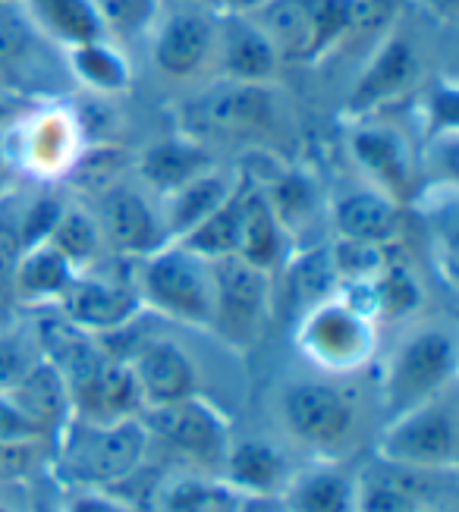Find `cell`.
Instances as JSON below:
<instances>
[{
	"mask_svg": "<svg viewBox=\"0 0 459 512\" xmlns=\"http://www.w3.org/2000/svg\"><path fill=\"white\" fill-rule=\"evenodd\" d=\"M422 4H425V10H428L431 16H437V19L450 22V19H456V7H459V0H422Z\"/></svg>",
	"mask_w": 459,
	"mask_h": 512,
	"instance_id": "cell-47",
	"label": "cell"
},
{
	"mask_svg": "<svg viewBox=\"0 0 459 512\" xmlns=\"http://www.w3.org/2000/svg\"><path fill=\"white\" fill-rule=\"evenodd\" d=\"M142 425L151 440L164 443L167 450L180 453L195 465L221 469L230 447V421L227 415L208 403L205 396H186L180 403H167L155 409H142Z\"/></svg>",
	"mask_w": 459,
	"mask_h": 512,
	"instance_id": "cell-11",
	"label": "cell"
},
{
	"mask_svg": "<svg viewBox=\"0 0 459 512\" xmlns=\"http://www.w3.org/2000/svg\"><path fill=\"white\" fill-rule=\"evenodd\" d=\"M211 267V324L230 349L249 352L261 343L271 321V274L243 258L208 261Z\"/></svg>",
	"mask_w": 459,
	"mask_h": 512,
	"instance_id": "cell-5",
	"label": "cell"
},
{
	"mask_svg": "<svg viewBox=\"0 0 459 512\" xmlns=\"http://www.w3.org/2000/svg\"><path fill=\"white\" fill-rule=\"evenodd\" d=\"M214 63L230 82L271 85L280 73V57L268 35L252 16H217V51Z\"/></svg>",
	"mask_w": 459,
	"mask_h": 512,
	"instance_id": "cell-17",
	"label": "cell"
},
{
	"mask_svg": "<svg viewBox=\"0 0 459 512\" xmlns=\"http://www.w3.org/2000/svg\"><path fill=\"white\" fill-rule=\"evenodd\" d=\"M236 512H287V509L274 497V500H243Z\"/></svg>",
	"mask_w": 459,
	"mask_h": 512,
	"instance_id": "cell-48",
	"label": "cell"
},
{
	"mask_svg": "<svg viewBox=\"0 0 459 512\" xmlns=\"http://www.w3.org/2000/svg\"><path fill=\"white\" fill-rule=\"evenodd\" d=\"M296 346L327 374H353L371 362L378 333L368 315L331 296L299 315Z\"/></svg>",
	"mask_w": 459,
	"mask_h": 512,
	"instance_id": "cell-6",
	"label": "cell"
},
{
	"mask_svg": "<svg viewBox=\"0 0 459 512\" xmlns=\"http://www.w3.org/2000/svg\"><path fill=\"white\" fill-rule=\"evenodd\" d=\"M136 289L145 308L186 327L211 324V267L189 255L177 242H167L158 252L142 258Z\"/></svg>",
	"mask_w": 459,
	"mask_h": 512,
	"instance_id": "cell-4",
	"label": "cell"
},
{
	"mask_svg": "<svg viewBox=\"0 0 459 512\" xmlns=\"http://www.w3.org/2000/svg\"><path fill=\"white\" fill-rule=\"evenodd\" d=\"M375 456L415 465V469H456L459 421L450 390L422 406L393 415L381 431Z\"/></svg>",
	"mask_w": 459,
	"mask_h": 512,
	"instance_id": "cell-9",
	"label": "cell"
},
{
	"mask_svg": "<svg viewBox=\"0 0 459 512\" xmlns=\"http://www.w3.org/2000/svg\"><path fill=\"white\" fill-rule=\"evenodd\" d=\"M7 396L51 443L73 418V396L67 387V377L45 359H38V365Z\"/></svg>",
	"mask_w": 459,
	"mask_h": 512,
	"instance_id": "cell-23",
	"label": "cell"
},
{
	"mask_svg": "<svg viewBox=\"0 0 459 512\" xmlns=\"http://www.w3.org/2000/svg\"><path fill=\"white\" fill-rule=\"evenodd\" d=\"M217 51V16L180 7L155 22V41H151V63L164 79L189 82L202 76L214 63Z\"/></svg>",
	"mask_w": 459,
	"mask_h": 512,
	"instance_id": "cell-12",
	"label": "cell"
},
{
	"mask_svg": "<svg viewBox=\"0 0 459 512\" xmlns=\"http://www.w3.org/2000/svg\"><path fill=\"white\" fill-rule=\"evenodd\" d=\"M38 29L19 0H0V79L23 73L38 54Z\"/></svg>",
	"mask_w": 459,
	"mask_h": 512,
	"instance_id": "cell-36",
	"label": "cell"
},
{
	"mask_svg": "<svg viewBox=\"0 0 459 512\" xmlns=\"http://www.w3.org/2000/svg\"><path fill=\"white\" fill-rule=\"evenodd\" d=\"M290 462L268 440H230L221 481L239 500H274L290 481Z\"/></svg>",
	"mask_w": 459,
	"mask_h": 512,
	"instance_id": "cell-18",
	"label": "cell"
},
{
	"mask_svg": "<svg viewBox=\"0 0 459 512\" xmlns=\"http://www.w3.org/2000/svg\"><path fill=\"white\" fill-rule=\"evenodd\" d=\"M280 418L296 443L318 456H334L356 434L359 406L353 393L327 381H296L280 393Z\"/></svg>",
	"mask_w": 459,
	"mask_h": 512,
	"instance_id": "cell-8",
	"label": "cell"
},
{
	"mask_svg": "<svg viewBox=\"0 0 459 512\" xmlns=\"http://www.w3.org/2000/svg\"><path fill=\"white\" fill-rule=\"evenodd\" d=\"M38 359H41V352H38L32 330L0 333V393H10L38 365Z\"/></svg>",
	"mask_w": 459,
	"mask_h": 512,
	"instance_id": "cell-41",
	"label": "cell"
},
{
	"mask_svg": "<svg viewBox=\"0 0 459 512\" xmlns=\"http://www.w3.org/2000/svg\"><path fill=\"white\" fill-rule=\"evenodd\" d=\"M0 512H10V509H4V506H0Z\"/></svg>",
	"mask_w": 459,
	"mask_h": 512,
	"instance_id": "cell-51",
	"label": "cell"
},
{
	"mask_svg": "<svg viewBox=\"0 0 459 512\" xmlns=\"http://www.w3.org/2000/svg\"><path fill=\"white\" fill-rule=\"evenodd\" d=\"M148 447L151 437L139 415L120 421L70 418V425L54 437V462L73 487L114 491L142 469Z\"/></svg>",
	"mask_w": 459,
	"mask_h": 512,
	"instance_id": "cell-1",
	"label": "cell"
},
{
	"mask_svg": "<svg viewBox=\"0 0 459 512\" xmlns=\"http://www.w3.org/2000/svg\"><path fill=\"white\" fill-rule=\"evenodd\" d=\"M133 381L142 396V409L180 403L199 393V371L195 362L173 340H142L126 359Z\"/></svg>",
	"mask_w": 459,
	"mask_h": 512,
	"instance_id": "cell-16",
	"label": "cell"
},
{
	"mask_svg": "<svg viewBox=\"0 0 459 512\" xmlns=\"http://www.w3.org/2000/svg\"><path fill=\"white\" fill-rule=\"evenodd\" d=\"M287 512H356V472L340 462H318L293 472L277 497Z\"/></svg>",
	"mask_w": 459,
	"mask_h": 512,
	"instance_id": "cell-22",
	"label": "cell"
},
{
	"mask_svg": "<svg viewBox=\"0 0 459 512\" xmlns=\"http://www.w3.org/2000/svg\"><path fill=\"white\" fill-rule=\"evenodd\" d=\"M67 63L76 82L95 95H120L133 82L129 63L111 44V38H95L76 44V48H67Z\"/></svg>",
	"mask_w": 459,
	"mask_h": 512,
	"instance_id": "cell-29",
	"label": "cell"
},
{
	"mask_svg": "<svg viewBox=\"0 0 459 512\" xmlns=\"http://www.w3.org/2000/svg\"><path fill=\"white\" fill-rule=\"evenodd\" d=\"M48 246L57 249L76 271H89V267H95L107 249L101 227H98V217H92L82 205H63L60 220L48 236Z\"/></svg>",
	"mask_w": 459,
	"mask_h": 512,
	"instance_id": "cell-32",
	"label": "cell"
},
{
	"mask_svg": "<svg viewBox=\"0 0 459 512\" xmlns=\"http://www.w3.org/2000/svg\"><path fill=\"white\" fill-rule=\"evenodd\" d=\"M63 512H136V506L104 487H73Z\"/></svg>",
	"mask_w": 459,
	"mask_h": 512,
	"instance_id": "cell-44",
	"label": "cell"
},
{
	"mask_svg": "<svg viewBox=\"0 0 459 512\" xmlns=\"http://www.w3.org/2000/svg\"><path fill=\"white\" fill-rule=\"evenodd\" d=\"M353 158L365 170V176L375 183L378 192L393 198L397 205L412 198V164L406 145L397 132L384 126H362L353 136Z\"/></svg>",
	"mask_w": 459,
	"mask_h": 512,
	"instance_id": "cell-19",
	"label": "cell"
},
{
	"mask_svg": "<svg viewBox=\"0 0 459 512\" xmlns=\"http://www.w3.org/2000/svg\"><path fill=\"white\" fill-rule=\"evenodd\" d=\"M76 123L70 114H41L35 123H29V136H26V161L38 173H67L73 158L79 154L76 148Z\"/></svg>",
	"mask_w": 459,
	"mask_h": 512,
	"instance_id": "cell-30",
	"label": "cell"
},
{
	"mask_svg": "<svg viewBox=\"0 0 459 512\" xmlns=\"http://www.w3.org/2000/svg\"><path fill=\"white\" fill-rule=\"evenodd\" d=\"M371 302H375V321H403L415 315L422 305V286L409 271V264L390 255L381 274L371 280Z\"/></svg>",
	"mask_w": 459,
	"mask_h": 512,
	"instance_id": "cell-34",
	"label": "cell"
},
{
	"mask_svg": "<svg viewBox=\"0 0 459 512\" xmlns=\"http://www.w3.org/2000/svg\"><path fill=\"white\" fill-rule=\"evenodd\" d=\"M19 4L29 13L38 35L57 41L63 51L104 38L92 0H19Z\"/></svg>",
	"mask_w": 459,
	"mask_h": 512,
	"instance_id": "cell-26",
	"label": "cell"
},
{
	"mask_svg": "<svg viewBox=\"0 0 459 512\" xmlns=\"http://www.w3.org/2000/svg\"><path fill=\"white\" fill-rule=\"evenodd\" d=\"M26 437L48 440L23 412L13 406V399L7 393H0V440H26Z\"/></svg>",
	"mask_w": 459,
	"mask_h": 512,
	"instance_id": "cell-45",
	"label": "cell"
},
{
	"mask_svg": "<svg viewBox=\"0 0 459 512\" xmlns=\"http://www.w3.org/2000/svg\"><path fill=\"white\" fill-rule=\"evenodd\" d=\"M431 512H456V509H431Z\"/></svg>",
	"mask_w": 459,
	"mask_h": 512,
	"instance_id": "cell-50",
	"label": "cell"
},
{
	"mask_svg": "<svg viewBox=\"0 0 459 512\" xmlns=\"http://www.w3.org/2000/svg\"><path fill=\"white\" fill-rule=\"evenodd\" d=\"M239 180H230L221 170H208L202 173L199 180L186 183L183 189L164 195V214H161V224L167 230V239H180L183 233H189L199 220H205L224 198L236 189Z\"/></svg>",
	"mask_w": 459,
	"mask_h": 512,
	"instance_id": "cell-27",
	"label": "cell"
},
{
	"mask_svg": "<svg viewBox=\"0 0 459 512\" xmlns=\"http://www.w3.org/2000/svg\"><path fill=\"white\" fill-rule=\"evenodd\" d=\"M459 368V349L453 330L441 324H428L412 330L393 349L381 381V406L393 418L406 409H415L428 399L453 390Z\"/></svg>",
	"mask_w": 459,
	"mask_h": 512,
	"instance_id": "cell-3",
	"label": "cell"
},
{
	"mask_svg": "<svg viewBox=\"0 0 459 512\" xmlns=\"http://www.w3.org/2000/svg\"><path fill=\"white\" fill-rule=\"evenodd\" d=\"M98 227L104 236V246L123 258H148L151 252H158L170 242L161 224V214L148 205L142 192L123 183L101 195Z\"/></svg>",
	"mask_w": 459,
	"mask_h": 512,
	"instance_id": "cell-15",
	"label": "cell"
},
{
	"mask_svg": "<svg viewBox=\"0 0 459 512\" xmlns=\"http://www.w3.org/2000/svg\"><path fill=\"white\" fill-rule=\"evenodd\" d=\"M419 73L422 63L412 38L400 32H387V38L378 44V51L371 54L365 70L359 73L353 92H349L346 110L353 117H365L381 107H390L419 82Z\"/></svg>",
	"mask_w": 459,
	"mask_h": 512,
	"instance_id": "cell-14",
	"label": "cell"
},
{
	"mask_svg": "<svg viewBox=\"0 0 459 512\" xmlns=\"http://www.w3.org/2000/svg\"><path fill=\"white\" fill-rule=\"evenodd\" d=\"M268 0H217L224 16H255Z\"/></svg>",
	"mask_w": 459,
	"mask_h": 512,
	"instance_id": "cell-46",
	"label": "cell"
},
{
	"mask_svg": "<svg viewBox=\"0 0 459 512\" xmlns=\"http://www.w3.org/2000/svg\"><path fill=\"white\" fill-rule=\"evenodd\" d=\"M280 63L315 66L353 38V0H268L255 16Z\"/></svg>",
	"mask_w": 459,
	"mask_h": 512,
	"instance_id": "cell-2",
	"label": "cell"
},
{
	"mask_svg": "<svg viewBox=\"0 0 459 512\" xmlns=\"http://www.w3.org/2000/svg\"><path fill=\"white\" fill-rule=\"evenodd\" d=\"M79 271L63 258L48 242L32 246L23 252L16 267V283H13V302L26 305H60L63 293L70 289L73 277Z\"/></svg>",
	"mask_w": 459,
	"mask_h": 512,
	"instance_id": "cell-25",
	"label": "cell"
},
{
	"mask_svg": "<svg viewBox=\"0 0 459 512\" xmlns=\"http://www.w3.org/2000/svg\"><path fill=\"white\" fill-rule=\"evenodd\" d=\"M456 509V469L368 459L356 472V512H431Z\"/></svg>",
	"mask_w": 459,
	"mask_h": 512,
	"instance_id": "cell-7",
	"label": "cell"
},
{
	"mask_svg": "<svg viewBox=\"0 0 459 512\" xmlns=\"http://www.w3.org/2000/svg\"><path fill=\"white\" fill-rule=\"evenodd\" d=\"M133 167L145 186H151L158 195H170L214 170V158L205 142L192 136H173L158 145H148L133 161Z\"/></svg>",
	"mask_w": 459,
	"mask_h": 512,
	"instance_id": "cell-21",
	"label": "cell"
},
{
	"mask_svg": "<svg viewBox=\"0 0 459 512\" xmlns=\"http://www.w3.org/2000/svg\"><path fill=\"white\" fill-rule=\"evenodd\" d=\"M104 38H133L148 32L161 16V0H92Z\"/></svg>",
	"mask_w": 459,
	"mask_h": 512,
	"instance_id": "cell-38",
	"label": "cell"
},
{
	"mask_svg": "<svg viewBox=\"0 0 459 512\" xmlns=\"http://www.w3.org/2000/svg\"><path fill=\"white\" fill-rule=\"evenodd\" d=\"M23 239L16 230V217L0 214V305L13 302V283H16V267L23 258Z\"/></svg>",
	"mask_w": 459,
	"mask_h": 512,
	"instance_id": "cell-43",
	"label": "cell"
},
{
	"mask_svg": "<svg viewBox=\"0 0 459 512\" xmlns=\"http://www.w3.org/2000/svg\"><path fill=\"white\" fill-rule=\"evenodd\" d=\"M19 114H23V107H19V101L0 95V132H4V129L13 123V117H19Z\"/></svg>",
	"mask_w": 459,
	"mask_h": 512,
	"instance_id": "cell-49",
	"label": "cell"
},
{
	"mask_svg": "<svg viewBox=\"0 0 459 512\" xmlns=\"http://www.w3.org/2000/svg\"><path fill=\"white\" fill-rule=\"evenodd\" d=\"M239 503L243 500L221 478L183 475L161 487L155 512H236Z\"/></svg>",
	"mask_w": 459,
	"mask_h": 512,
	"instance_id": "cell-33",
	"label": "cell"
},
{
	"mask_svg": "<svg viewBox=\"0 0 459 512\" xmlns=\"http://www.w3.org/2000/svg\"><path fill=\"white\" fill-rule=\"evenodd\" d=\"M60 211H63L60 198L41 195L23 211V217H16V230H19V239H23V249H32V246H41V242H48L54 224L60 220Z\"/></svg>",
	"mask_w": 459,
	"mask_h": 512,
	"instance_id": "cell-42",
	"label": "cell"
},
{
	"mask_svg": "<svg viewBox=\"0 0 459 512\" xmlns=\"http://www.w3.org/2000/svg\"><path fill=\"white\" fill-rule=\"evenodd\" d=\"M133 154L120 145H111V142H101V145H92V148H79V154L73 158V164L67 167V183L76 189V192H85V195H104L111 192L114 186L123 183V176L133 167Z\"/></svg>",
	"mask_w": 459,
	"mask_h": 512,
	"instance_id": "cell-31",
	"label": "cell"
},
{
	"mask_svg": "<svg viewBox=\"0 0 459 512\" xmlns=\"http://www.w3.org/2000/svg\"><path fill=\"white\" fill-rule=\"evenodd\" d=\"M337 239L371 242V246H397L403 233V205L378 189L346 192L334 205Z\"/></svg>",
	"mask_w": 459,
	"mask_h": 512,
	"instance_id": "cell-20",
	"label": "cell"
},
{
	"mask_svg": "<svg viewBox=\"0 0 459 512\" xmlns=\"http://www.w3.org/2000/svg\"><path fill=\"white\" fill-rule=\"evenodd\" d=\"M327 249H331L337 283H371L393 255V246H371V242H353V239H337Z\"/></svg>",
	"mask_w": 459,
	"mask_h": 512,
	"instance_id": "cell-39",
	"label": "cell"
},
{
	"mask_svg": "<svg viewBox=\"0 0 459 512\" xmlns=\"http://www.w3.org/2000/svg\"><path fill=\"white\" fill-rule=\"evenodd\" d=\"M51 459V440H0V484L32 481Z\"/></svg>",
	"mask_w": 459,
	"mask_h": 512,
	"instance_id": "cell-40",
	"label": "cell"
},
{
	"mask_svg": "<svg viewBox=\"0 0 459 512\" xmlns=\"http://www.w3.org/2000/svg\"><path fill=\"white\" fill-rule=\"evenodd\" d=\"M261 195L268 198L274 217L280 220V227L287 233H296L299 227H305L315 214V186L299 173L280 170L274 180L261 189Z\"/></svg>",
	"mask_w": 459,
	"mask_h": 512,
	"instance_id": "cell-37",
	"label": "cell"
},
{
	"mask_svg": "<svg viewBox=\"0 0 459 512\" xmlns=\"http://www.w3.org/2000/svg\"><path fill=\"white\" fill-rule=\"evenodd\" d=\"M283 242H287V230L274 217L268 198L243 176V220H239L236 258H243L246 264L258 267V271L271 274L283 264Z\"/></svg>",
	"mask_w": 459,
	"mask_h": 512,
	"instance_id": "cell-24",
	"label": "cell"
},
{
	"mask_svg": "<svg viewBox=\"0 0 459 512\" xmlns=\"http://www.w3.org/2000/svg\"><path fill=\"white\" fill-rule=\"evenodd\" d=\"M57 311L63 318H70L79 330L92 333V337H107V333H114L139 318L142 299L136 280L129 283L120 277H107L98 274L95 267H89V271H79L73 277Z\"/></svg>",
	"mask_w": 459,
	"mask_h": 512,
	"instance_id": "cell-13",
	"label": "cell"
},
{
	"mask_svg": "<svg viewBox=\"0 0 459 512\" xmlns=\"http://www.w3.org/2000/svg\"><path fill=\"white\" fill-rule=\"evenodd\" d=\"M337 289V274L331 264V249H312L302 252L287 264V293L293 305L302 311H309L312 305L331 299Z\"/></svg>",
	"mask_w": 459,
	"mask_h": 512,
	"instance_id": "cell-35",
	"label": "cell"
},
{
	"mask_svg": "<svg viewBox=\"0 0 459 512\" xmlns=\"http://www.w3.org/2000/svg\"><path fill=\"white\" fill-rule=\"evenodd\" d=\"M239 220H243V176H239L236 189L221 205L173 242L202 261H221V258L236 255L239 249Z\"/></svg>",
	"mask_w": 459,
	"mask_h": 512,
	"instance_id": "cell-28",
	"label": "cell"
},
{
	"mask_svg": "<svg viewBox=\"0 0 459 512\" xmlns=\"http://www.w3.org/2000/svg\"><path fill=\"white\" fill-rule=\"evenodd\" d=\"M277 120V95L271 85L217 82L186 107V136L208 142L258 139Z\"/></svg>",
	"mask_w": 459,
	"mask_h": 512,
	"instance_id": "cell-10",
	"label": "cell"
}]
</instances>
